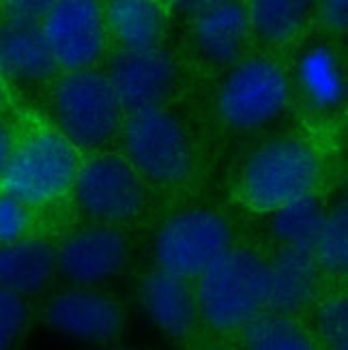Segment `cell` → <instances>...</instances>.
I'll list each match as a JSON object with an SVG mask.
<instances>
[{
    "label": "cell",
    "mask_w": 348,
    "mask_h": 350,
    "mask_svg": "<svg viewBox=\"0 0 348 350\" xmlns=\"http://www.w3.org/2000/svg\"><path fill=\"white\" fill-rule=\"evenodd\" d=\"M239 333L243 350H321L295 318L271 312L258 314Z\"/></svg>",
    "instance_id": "d6986e66"
},
{
    "label": "cell",
    "mask_w": 348,
    "mask_h": 350,
    "mask_svg": "<svg viewBox=\"0 0 348 350\" xmlns=\"http://www.w3.org/2000/svg\"><path fill=\"white\" fill-rule=\"evenodd\" d=\"M56 271V250L48 241L24 237L0 245V291L33 295L50 282Z\"/></svg>",
    "instance_id": "e0dca14e"
},
{
    "label": "cell",
    "mask_w": 348,
    "mask_h": 350,
    "mask_svg": "<svg viewBox=\"0 0 348 350\" xmlns=\"http://www.w3.org/2000/svg\"><path fill=\"white\" fill-rule=\"evenodd\" d=\"M131 168L157 183H178L189 174L191 148L178 120L163 110L131 112L123 127Z\"/></svg>",
    "instance_id": "8992f818"
},
{
    "label": "cell",
    "mask_w": 348,
    "mask_h": 350,
    "mask_svg": "<svg viewBox=\"0 0 348 350\" xmlns=\"http://www.w3.org/2000/svg\"><path fill=\"white\" fill-rule=\"evenodd\" d=\"M140 303L150 321L170 338H189L198 325L196 295L187 280L172 273L157 269L144 275L140 282Z\"/></svg>",
    "instance_id": "5bb4252c"
},
{
    "label": "cell",
    "mask_w": 348,
    "mask_h": 350,
    "mask_svg": "<svg viewBox=\"0 0 348 350\" xmlns=\"http://www.w3.org/2000/svg\"><path fill=\"white\" fill-rule=\"evenodd\" d=\"M319 178V157L299 140H273L250 157L243 196L258 211H278L312 193Z\"/></svg>",
    "instance_id": "277c9868"
},
{
    "label": "cell",
    "mask_w": 348,
    "mask_h": 350,
    "mask_svg": "<svg viewBox=\"0 0 348 350\" xmlns=\"http://www.w3.org/2000/svg\"><path fill=\"white\" fill-rule=\"evenodd\" d=\"M299 82L316 108H334L344 97L340 65L327 48H314L301 56Z\"/></svg>",
    "instance_id": "44dd1931"
},
{
    "label": "cell",
    "mask_w": 348,
    "mask_h": 350,
    "mask_svg": "<svg viewBox=\"0 0 348 350\" xmlns=\"http://www.w3.org/2000/svg\"><path fill=\"white\" fill-rule=\"evenodd\" d=\"M45 321L60 333L80 342H108L123 329L125 314L108 295L93 291H65L50 299Z\"/></svg>",
    "instance_id": "7c38bea8"
},
{
    "label": "cell",
    "mask_w": 348,
    "mask_h": 350,
    "mask_svg": "<svg viewBox=\"0 0 348 350\" xmlns=\"http://www.w3.org/2000/svg\"><path fill=\"white\" fill-rule=\"evenodd\" d=\"M75 172V148L56 131H39L15 144L0 187L26 206H41L58 200Z\"/></svg>",
    "instance_id": "3957f363"
},
{
    "label": "cell",
    "mask_w": 348,
    "mask_h": 350,
    "mask_svg": "<svg viewBox=\"0 0 348 350\" xmlns=\"http://www.w3.org/2000/svg\"><path fill=\"white\" fill-rule=\"evenodd\" d=\"M3 97H5V90H3V75H0V103H3Z\"/></svg>",
    "instance_id": "f546056e"
},
{
    "label": "cell",
    "mask_w": 348,
    "mask_h": 350,
    "mask_svg": "<svg viewBox=\"0 0 348 350\" xmlns=\"http://www.w3.org/2000/svg\"><path fill=\"white\" fill-rule=\"evenodd\" d=\"M28 323V308L22 297L0 291V350H11Z\"/></svg>",
    "instance_id": "d4e9b609"
},
{
    "label": "cell",
    "mask_w": 348,
    "mask_h": 350,
    "mask_svg": "<svg viewBox=\"0 0 348 350\" xmlns=\"http://www.w3.org/2000/svg\"><path fill=\"white\" fill-rule=\"evenodd\" d=\"M127 241L110 226H93L71 234L56 250V269L73 284L90 286L114 278L127 262Z\"/></svg>",
    "instance_id": "8fae6325"
},
{
    "label": "cell",
    "mask_w": 348,
    "mask_h": 350,
    "mask_svg": "<svg viewBox=\"0 0 348 350\" xmlns=\"http://www.w3.org/2000/svg\"><path fill=\"white\" fill-rule=\"evenodd\" d=\"M319 15L329 30L344 33L348 26V3L346 0H327L319 7Z\"/></svg>",
    "instance_id": "83f0119b"
},
{
    "label": "cell",
    "mask_w": 348,
    "mask_h": 350,
    "mask_svg": "<svg viewBox=\"0 0 348 350\" xmlns=\"http://www.w3.org/2000/svg\"><path fill=\"white\" fill-rule=\"evenodd\" d=\"M196 350H224V348H217V346H202V348H196Z\"/></svg>",
    "instance_id": "4dcf8cb0"
},
{
    "label": "cell",
    "mask_w": 348,
    "mask_h": 350,
    "mask_svg": "<svg viewBox=\"0 0 348 350\" xmlns=\"http://www.w3.org/2000/svg\"><path fill=\"white\" fill-rule=\"evenodd\" d=\"M310 5L301 0H256L247 11V22L271 43L291 41L306 22Z\"/></svg>",
    "instance_id": "7402d4cb"
},
{
    "label": "cell",
    "mask_w": 348,
    "mask_h": 350,
    "mask_svg": "<svg viewBox=\"0 0 348 350\" xmlns=\"http://www.w3.org/2000/svg\"><path fill=\"white\" fill-rule=\"evenodd\" d=\"M13 148H15L13 129L5 123V120H0V180H3V176H5V170H7V163L11 159Z\"/></svg>",
    "instance_id": "f1b7e54d"
},
{
    "label": "cell",
    "mask_w": 348,
    "mask_h": 350,
    "mask_svg": "<svg viewBox=\"0 0 348 350\" xmlns=\"http://www.w3.org/2000/svg\"><path fill=\"white\" fill-rule=\"evenodd\" d=\"M228 250L230 226L219 213L206 208H191L170 217L155 241L159 269L183 280L200 278Z\"/></svg>",
    "instance_id": "5b68a950"
},
{
    "label": "cell",
    "mask_w": 348,
    "mask_h": 350,
    "mask_svg": "<svg viewBox=\"0 0 348 350\" xmlns=\"http://www.w3.org/2000/svg\"><path fill=\"white\" fill-rule=\"evenodd\" d=\"M289 101V82L267 58L239 63L219 93V112L237 129H254L273 120Z\"/></svg>",
    "instance_id": "52a82bcc"
},
{
    "label": "cell",
    "mask_w": 348,
    "mask_h": 350,
    "mask_svg": "<svg viewBox=\"0 0 348 350\" xmlns=\"http://www.w3.org/2000/svg\"><path fill=\"white\" fill-rule=\"evenodd\" d=\"M193 295L211 329L241 331L265 312L267 262L252 250L230 247L198 278Z\"/></svg>",
    "instance_id": "6da1fadb"
},
{
    "label": "cell",
    "mask_w": 348,
    "mask_h": 350,
    "mask_svg": "<svg viewBox=\"0 0 348 350\" xmlns=\"http://www.w3.org/2000/svg\"><path fill=\"white\" fill-rule=\"evenodd\" d=\"M325 215L327 213H325L323 204L319 202V198L308 193L304 198H299V200L276 211L273 232L282 241L284 247L314 252Z\"/></svg>",
    "instance_id": "ffe728a7"
},
{
    "label": "cell",
    "mask_w": 348,
    "mask_h": 350,
    "mask_svg": "<svg viewBox=\"0 0 348 350\" xmlns=\"http://www.w3.org/2000/svg\"><path fill=\"white\" fill-rule=\"evenodd\" d=\"M193 35L204 56L215 63H232L247 35V11L241 3H196Z\"/></svg>",
    "instance_id": "9a60e30c"
},
{
    "label": "cell",
    "mask_w": 348,
    "mask_h": 350,
    "mask_svg": "<svg viewBox=\"0 0 348 350\" xmlns=\"http://www.w3.org/2000/svg\"><path fill=\"white\" fill-rule=\"evenodd\" d=\"M105 18L123 50L157 48L161 13L150 0H116L105 9Z\"/></svg>",
    "instance_id": "ac0fdd59"
},
{
    "label": "cell",
    "mask_w": 348,
    "mask_h": 350,
    "mask_svg": "<svg viewBox=\"0 0 348 350\" xmlns=\"http://www.w3.org/2000/svg\"><path fill=\"white\" fill-rule=\"evenodd\" d=\"M60 135L71 146L95 148L108 142L120 125V103L103 73L82 69L63 75L52 93Z\"/></svg>",
    "instance_id": "7a4b0ae2"
},
{
    "label": "cell",
    "mask_w": 348,
    "mask_h": 350,
    "mask_svg": "<svg viewBox=\"0 0 348 350\" xmlns=\"http://www.w3.org/2000/svg\"><path fill=\"white\" fill-rule=\"evenodd\" d=\"M174 60L161 48L120 50L110 63V80L123 110L140 112L157 108L174 82Z\"/></svg>",
    "instance_id": "30bf717a"
},
{
    "label": "cell",
    "mask_w": 348,
    "mask_h": 350,
    "mask_svg": "<svg viewBox=\"0 0 348 350\" xmlns=\"http://www.w3.org/2000/svg\"><path fill=\"white\" fill-rule=\"evenodd\" d=\"M314 258L319 269L327 273H344L348 265V206L340 202L327 213L321 234L314 245Z\"/></svg>",
    "instance_id": "603a6c76"
},
{
    "label": "cell",
    "mask_w": 348,
    "mask_h": 350,
    "mask_svg": "<svg viewBox=\"0 0 348 350\" xmlns=\"http://www.w3.org/2000/svg\"><path fill=\"white\" fill-rule=\"evenodd\" d=\"M73 196L86 215L101 221L133 217L144 202L142 180L131 165L114 155L88 159L73 178Z\"/></svg>",
    "instance_id": "ba28073f"
},
{
    "label": "cell",
    "mask_w": 348,
    "mask_h": 350,
    "mask_svg": "<svg viewBox=\"0 0 348 350\" xmlns=\"http://www.w3.org/2000/svg\"><path fill=\"white\" fill-rule=\"evenodd\" d=\"M30 221H33L30 206L0 191V245H9V243L24 239Z\"/></svg>",
    "instance_id": "484cf974"
},
{
    "label": "cell",
    "mask_w": 348,
    "mask_h": 350,
    "mask_svg": "<svg viewBox=\"0 0 348 350\" xmlns=\"http://www.w3.org/2000/svg\"><path fill=\"white\" fill-rule=\"evenodd\" d=\"M41 26H15L0 22V75L15 82H41L56 73Z\"/></svg>",
    "instance_id": "2e32d148"
},
{
    "label": "cell",
    "mask_w": 348,
    "mask_h": 350,
    "mask_svg": "<svg viewBox=\"0 0 348 350\" xmlns=\"http://www.w3.org/2000/svg\"><path fill=\"white\" fill-rule=\"evenodd\" d=\"M319 273L312 252L284 247L267 265L265 312L293 318L308 310L319 293Z\"/></svg>",
    "instance_id": "4fadbf2b"
},
{
    "label": "cell",
    "mask_w": 348,
    "mask_h": 350,
    "mask_svg": "<svg viewBox=\"0 0 348 350\" xmlns=\"http://www.w3.org/2000/svg\"><path fill=\"white\" fill-rule=\"evenodd\" d=\"M58 67L82 71L101 56L105 35L97 3L90 0H60L52 3L41 24Z\"/></svg>",
    "instance_id": "9c48e42d"
},
{
    "label": "cell",
    "mask_w": 348,
    "mask_h": 350,
    "mask_svg": "<svg viewBox=\"0 0 348 350\" xmlns=\"http://www.w3.org/2000/svg\"><path fill=\"white\" fill-rule=\"evenodd\" d=\"M319 333L327 350H348V301L344 295L331 297L321 306Z\"/></svg>",
    "instance_id": "cb8c5ba5"
},
{
    "label": "cell",
    "mask_w": 348,
    "mask_h": 350,
    "mask_svg": "<svg viewBox=\"0 0 348 350\" xmlns=\"http://www.w3.org/2000/svg\"><path fill=\"white\" fill-rule=\"evenodd\" d=\"M52 3L48 0H13V3L0 5V15L5 24L15 26H41L48 18Z\"/></svg>",
    "instance_id": "4316f807"
}]
</instances>
